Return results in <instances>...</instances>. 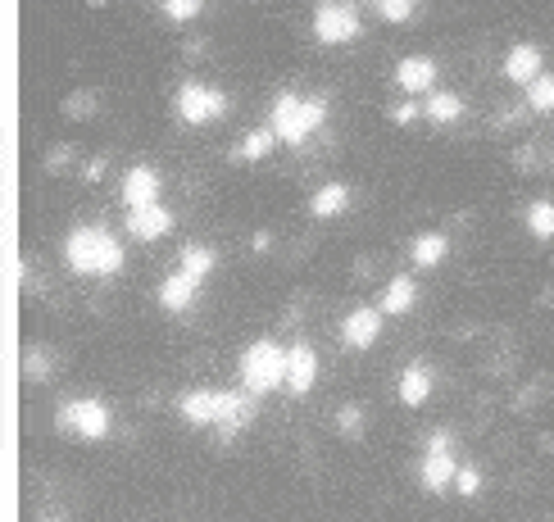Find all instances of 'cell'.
<instances>
[{
  "mask_svg": "<svg viewBox=\"0 0 554 522\" xmlns=\"http://www.w3.org/2000/svg\"><path fill=\"white\" fill-rule=\"evenodd\" d=\"M205 10V0H164V19L169 23H191Z\"/></svg>",
  "mask_w": 554,
  "mask_h": 522,
  "instance_id": "cell-26",
  "label": "cell"
},
{
  "mask_svg": "<svg viewBox=\"0 0 554 522\" xmlns=\"http://www.w3.org/2000/svg\"><path fill=\"white\" fill-rule=\"evenodd\" d=\"M228 400H232V391L196 386V391H187L178 400V414L187 418L191 427H223V418H228Z\"/></svg>",
  "mask_w": 554,
  "mask_h": 522,
  "instance_id": "cell-7",
  "label": "cell"
},
{
  "mask_svg": "<svg viewBox=\"0 0 554 522\" xmlns=\"http://www.w3.org/2000/svg\"><path fill=\"white\" fill-rule=\"evenodd\" d=\"M427 395H432V368L409 364L405 373H400V400H405L409 409H418V404H427Z\"/></svg>",
  "mask_w": 554,
  "mask_h": 522,
  "instance_id": "cell-18",
  "label": "cell"
},
{
  "mask_svg": "<svg viewBox=\"0 0 554 522\" xmlns=\"http://www.w3.org/2000/svg\"><path fill=\"white\" fill-rule=\"evenodd\" d=\"M314 37L323 46H346V41L359 37V14L350 5H337V0H327L314 10Z\"/></svg>",
  "mask_w": 554,
  "mask_h": 522,
  "instance_id": "cell-8",
  "label": "cell"
},
{
  "mask_svg": "<svg viewBox=\"0 0 554 522\" xmlns=\"http://www.w3.org/2000/svg\"><path fill=\"white\" fill-rule=\"evenodd\" d=\"M505 78L518 82V87H532V82L541 78V46L523 41V46L509 50V55H505Z\"/></svg>",
  "mask_w": 554,
  "mask_h": 522,
  "instance_id": "cell-14",
  "label": "cell"
},
{
  "mask_svg": "<svg viewBox=\"0 0 554 522\" xmlns=\"http://www.w3.org/2000/svg\"><path fill=\"white\" fill-rule=\"evenodd\" d=\"M527 232L536 241H554V200L550 196H536L527 205Z\"/></svg>",
  "mask_w": 554,
  "mask_h": 522,
  "instance_id": "cell-21",
  "label": "cell"
},
{
  "mask_svg": "<svg viewBox=\"0 0 554 522\" xmlns=\"http://www.w3.org/2000/svg\"><path fill=\"white\" fill-rule=\"evenodd\" d=\"M196 291H200V286L178 268L173 277H164V282H159V305L169 309V314H187L191 300H196Z\"/></svg>",
  "mask_w": 554,
  "mask_h": 522,
  "instance_id": "cell-16",
  "label": "cell"
},
{
  "mask_svg": "<svg viewBox=\"0 0 554 522\" xmlns=\"http://www.w3.org/2000/svg\"><path fill=\"white\" fill-rule=\"evenodd\" d=\"M382 336V309L373 305H355L346 318H341V341H346V350H373V341Z\"/></svg>",
  "mask_w": 554,
  "mask_h": 522,
  "instance_id": "cell-9",
  "label": "cell"
},
{
  "mask_svg": "<svg viewBox=\"0 0 554 522\" xmlns=\"http://www.w3.org/2000/svg\"><path fill=\"white\" fill-rule=\"evenodd\" d=\"M323 123H327V100L300 96V91H277L273 114H268V128L277 132V141L300 146V141H309Z\"/></svg>",
  "mask_w": 554,
  "mask_h": 522,
  "instance_id": "cell-2",
  "label": "cell"
},
{
  "mask_svg": "<svg viewBox=\"0 0 554 522\" xmlns=\"http://www.w3.org/2000/svg\"><path fill=\"white\" fill-rule=\"evenodd\" d=\"M373 10H377V19H386V23H414L418 0H373Z\"/></svg>",
  "mask_w": 554,
  "mask_h": 522,
  "instance_id": "cell-23",
  "label": "cell"
},
{
  "mask_svg": "<svg viewBox=\"0 0 554 522\" xmlns=\"http://www.w3.org/2000/svg\"><path fill=\"white\" fill-rule=\"evenodd\" d=\"M287 359L291 350H282L277 341H250L241 355V382L250 395H273L287 386Z\"/></svg>",
  "mask_w": 554,
  "mask_h": 522,
  "instance_id": "cell-3",
  "label": "cell"
},
{
  "mask_svg": "<svg viewBox=\"0 0 554 522\" xmlns=\"http://www.w3.org/2000/svg\"><path fill=\"white\" fill-rule=\"evenodd\" d=\"M423 119L436 123V128H455V123L464 119V96H459V91H432L423 105Z\"/></svg>",
  "mask_w": 554,
  "mask_h": 522,
  "instance_id": "cell-15",
  "label": "cell"
},
{
  "mask_svg": "<svg viewBox=\"0 0 554 522\" xmlns=\"http://www.w3.org/2000/svg\"><path fill=\"white\" fill-rule=\"evenodd\" d=\"M146 205H159V173L150 164H137L123 178V209H146Z\"/></svg>",
  "mask_w": 554,
  "mask_h": 522,
  "instance_id": "cell-12",
  "label": "cell"
},
{
  "mask_svg": "<svg viewBox=\"0 0 554 522\" xmlns=\"http://www.w3.org/2000/svg\"><path fill=\"white\" fill-rule=\"evenodd\" d=\"M527 105L541 109V114H554V73H541V78L527 87Z\"/></svg>",
  "mask_w": 554,
  "mask_h": 522,
  "instance_id": "cell-24",
  "label": "cell"
},
{
  "mask_svg": "<svg viewBox=\"0 0 554 522\" xmlns=\"http://www.w3.org/2000/svg\"><path fill=\"white\" fill-rule=\"evenodd\" d=\"M455 491H459V495H468V500H473V495H482V473H477V468H459Z\"/></svg>",
  "mask_w": 554,
  "mask_h": 522,
  "instance_id": "cell-28",
  "label": "cell"
},
{
  "mask_svg": "<svg viewBox=\"0 0 554 522\" xmlns=\"http://www.w3.org/2000/svg\"><path fill=\"white\" fill-rule=\"evenodd\" d=\"M418 114H423V109H418V105H414V100H400V105H396V109H391V119H396V123H414V119H418Z\"/></svg>",
  "mask_w": 554,
  "mask_h": 522,
  "instance_id": "cell-29",
  "label": "cell"
},
{
  "mask_svg": "<svg viewBox=\"0 0 554 522\" xmlns=\"http://www.w3.org/2000/svg\"><path fill=\"white\" fill-rule=\"evenodd\" d=\"M173 105H178V119L187 128H205V123H218L228 114V96L218 87H209V82H182Z\"/></svg>",
  "mask_w": 554,
  "mask_h": 522,
  "instance_id": "cell-6",
  "label": "cell"
},
{
  "mask_svg": "<svg viewBox=\"0 0 554 522\" xmlns=\"http://www.w3.org/2000/svg\"><path fill=\"white\" fill-rule=\"evenodd\" d=\"M273 141H277L273 128H255L246 141H241V159H264L268 150H273Z\"/></svg>",
  "mask_w": 554,
  "mask_h": 522,
  "instance_id": "cell-25",
  "label": "cell"
},
{
  "mask_svg": "<svg viewBox=\"0 0 554 522\" xmlns=\"http://www.w3.org/2000/svg\"><path fill=\"white\" fill-rule=\"evenodd\" d=\"M436 60H427V55H405V60L396 64V87L405 91V96H432L436 91Z\"/></svg>",
  "mask_w": 554,
  "mask_h": 522,
  "instance_id": "cell-10",
  "label": "cell"
},
{
  "mask_svg": "<svg viewBox=\"0 0 554 522\" xmlns=\"http://www.w3.org/2000/svg\"><path fill=\"white\" fill-rule=\"evenodd\" d=\"M318 382V355L309 341H296L291 345V359H287V391L291 395H309Z\"/></svg>",
  "mask_w": 554,
  "mask_h": 522,
  "instance_id": "cell-11",
  "label": "cell"
},
{
  "mask_svg": "<svg viewBox=\"0 0 554 522\" xmlns=\"http://www.w3.org/2000/svg\"><path fill=\"white\" fill-rule=\"evenodd\" d=\"M64 259L82 277H114L123 268V246L109 227L87 223V227H73L64 237Z\"/></svg>",
  "mask_w": 554,
  "mask_h": 522,
  "instance_id": "cell-1",
  "label": "cell"
},
{
  "mask_svg": "<svg viewBox=\"0 0 554 522\" xmlns=\"http://www.w3.org/2000/svg\"><path fill=\"white\" fill-rule=\"evenodd\" d=\"M173 232V214L164 205H146V209H128V237L137 241H159Z\"/></svg>",
  "mask_w": 554,
  "mask_h": 522,
  "instance_id": "cell-13",
  "label": "cell"
},
{
  "mask_svg": "<svg viewBox=\"0 0 554 522\" xmlns=\"http://www.w3.org/2000/svg\"><path fill=\"white\" fill-rule=\"evenodd\" d=\"M414 300H418V286H414V277H409V273H396V277H391V282H386L382 314L400 318V314H409V309H414Z\"/></svg>",
  "mask_w": 554,
  "mask_h": 522,
  "instance_id": "cell-17",
  "label": "cell"
},
{
  "mask_svg": "<svg viewBox=\"0 0 554 522\" xmlns=\"http://www.w3.org/2000/svg\"><path fill=\"white\" fill-rule=\"evenodd\" d=\"M346 205H350V187H346V182H327V187L314 191L309 214H314V218H337V214H346Z\"/></svg>",
  "mask_w": 554,
  "mask_h": 522,
  "instance_id": "cell-19",
  "label": "cell"
},
{
  "mask_svg": "<svg viewBox=\"0 0 554 522\" xmlns=\"http://www.w3.org/2000/svg\"><path fill=\"white\" fill-rule=\"evenodd\" d=\"M418 477H423V486L432 495H446L450 486H455L459 459H455V436H450L446 427H436V432L427 436V445H423V468H418Z\"/></svg>",
  "mask_w": 554,
  "mask_h": 522,
  "instance_id": "cell-4",
  "label": "cell"
},
{
  "mask_svg": "<svg viewBox=\"0 0 554 522\" xmlns=\"http://www.w3.org/2000/svg\"><path fill=\"white\" fill-rule=\"evenodd\" d=\"M55 423H60V432L82 436V441H105L109 427H114V414H109V404H100V400H91V395H82V400L60 404Z\"/></svg>",
  "mask_w": 554,
  "mask_h": 522,
  "instance_id": "cell-5",
  "label": "cell"
},
{
  "mask_svg": "<svg viewBox=\"0 0 554 522\" xmlns=\"http://www.w3.org/2000/svg\"><path fill=\"white\" fill-rule=\"evenodd\" d=\"M214 264H218V255H214L209 246H187V250H182V259H178V268H182V273H187L196 286L205 282L209 273H214Z\"/></svg>",
  "mask_w": 554,
  "mask_h": 522,
  "instance_id": "cell-22",
  "label": "cell"
},
{
  "mask_svg": "<svg viewBox=\"0 0 554 522\" xmlns=\"http://www.w3.org/2000/svg\"><path fill=\"white\" fill-rule=\"evenodd\" d=\"M446 255H450V237H446V232H418V241H414V264L418 268L446 264Z\"/></svg>",
  "mask_w": 554,
  "mask_h": 522,
  "instance_id": "cell-20",
  "label": "cell"
},
{
  "mask_svg": "<svg viewBox=\"0 0 554 522\" xmlns=\"http://www.w3.org/2000/svg\"><path fill=\"white\" fill-rule=\"evenodd\" d=\"M337 432L350 436V441H355V436H364V409H359V404H346V409L337 414Z\"/></svg>",
  "mask_w": 554,
  "mask_h": 522,
  "instance_id": "cell-27",
  "label": "cell"
}]
</instances>
